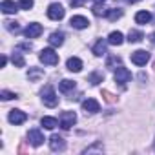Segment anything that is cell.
<instances>
[{"label":"cell","instance_id":"d4e9b609","mask_svg":"<svg viewBox=\"0 0 155 155\" xmlns=\"http://www.w3.org/2000/svg\"><path fill=\"white\" fill-rule=\"evenodd\" d=\"M11 62H13L17 68H24V66H26V60H24V57H22L20 53H13V55H11Z\"/></svg>","mask_w":155,"mask_h":155},{"label":"cell","instance_id":"d6a6232c","mask_svg":"<svg viewBox=\"0 0 155 155\" xmlns=\"http://www.w3.org/2000/svg\"><path fill=\"white\" fill-rule=\"evenodd\" d=\"M6 64H8V57H4V55H2V58H0V68H4Z\"/></svg>","mask_w":155,"mask_h":155},{"label":"cell","instance_id":"3957f363","mask_svg":"<svg viewBox=\"0 0 155 155\" xmlns=\"http://www.w3.org/2000/svg\"><path fill=\"white\" fill-rule=\"evenodd\" d=\"M58 122H60L62 130H69L77 122V113L75 111H62L60 117H58Z\"/></svg>","mask_w":155,"mask_h":155},{"label":"cell","instance_id":"2e32d148","mask_svg":"<svg viewBox=\"0 0 155 155\" xmlns=\"http://www.w3.org/2000/svg\"><path fill=\"white\" fill-rule=\"evenodd\" d=\"M108 42H110L111 46H120V44L124 42V35H122L120 31H111L110 37H108Z\"/></svg>","mask_w":155,"mask_h":155},{"label":"cell","instance_id":"1f68e13d","mask_svg":"<svg viewBox=\"0 0 155 155\" xmlns=\"http://www.w3.org/2000/svg\"><path fill=\"white\" fill-rule=\"evenodd\" d=\"M95 150H102V146H101V144H95V146H91V148L84 150V153H91V151H95Z\"/></svg>","mask_w":155,"mask_h":155},{"label":"cell","instance_id":"277c9868","mask_svg":"<svg viewBox=\"0 0 155 155\" xmlns=\"http://www.w3.org/2000/svg\"><path fill=\"white\" fill-rule=\"evenodd\" d=\"M113 79H115V82L117 84H120V86H126L130 81H131V73H130V69H126V68H117L115 69V77H113Z\"/></svg>","mask_w":155,"mask_h":155},{"label":"cell","instance_id":"d6986e66","mask_svg":"<svg viewBox=\"0 0 155 155\" xmlns=\"http://www.w3.org/2000/svg\"><path fill=\"white\" fill-rule=\"evenodd\" d=\"M122 66V60H120V57H117V55H113V57H110L108 60H106V68L108 69H117V68H120Z\"/></svg>","mask_w":155,"mask_h":155},{"label":"cell","instance_id":"e0dca14e","mask_svg":"<svg viewBox=\"0 0 155 155\" xmlns=\"http://www.w3.org/2000/svg\"><path fill=\"white\" fill-rule=\"evenodd\" d=\"M108 44H110L108 40H102V38H101V40H99V42L93 46V55H97V57H102V55L106 53V46H108Z\"/></svg>","mask_w":155,"mask_h":155},{"label":"cell","instance_id":"9c48e42d","mask_svg":"<svg viewBox=\"0 0 155 155\" xmlns=\"http://www.w3.org/2000/svg\"><path fill=\"white\" fill-rule=\"evenodd\" d=\"M49 148L53 151H64L66 150V140L60 137V135H51L49 139Z\"/></svg>","mask_w":155,"mask_h":155},{"label":"cell","instance_id":"4dcf8cb0","mask_svg":"<svg viewBox=\"0 0 155 155\" xmlns=\"http://www.w3.org/2000/svg\"><path fill=\"white\" fill-rule=\"evenodd\" d=\"M84 2H86V0H69V4H71L73 8H81Z\"/></svg>","mask_w":155,"mask_h":155},{"label":"cell","instance_id":"603a6c76","mask_svg":"<svg viewBox=\"0 0 155 155\" xmlns=\"http://www.w3.org/2000/svg\"><path fill=\"white\" fill-rule=\"evenodd\" d=\"M58 90H60L62 93H68V91L75 90V82H73V81H68V79H64V81L58 84Z\"/></svg>","mask_w":155,"mask_h":155},{"label":"cell","instance_id":"836d02e7","mask_svg":"<svg viewBox=\"0 0 155 155\" xmlns=\"http://www.w3.org/2000/svg\"><path fill=\"white\" fill-rule=\"evenodd\" d=\"M18 48H22V49H31V44H20Z\"/></svg>","mask_w":155,"mask_h":155},{"label":"cell","instance_id":"ba28073f","mask_svg":"<svg viewBox=\"0 0 155 155\" xmlns=\"http://www.w3.org/2000/svg\"><path fill=\"white\" fill-rule=\"evenodd\" d=\"M8 119H9V122L11 124H22V122H26V119H28V115L22 111V110H11L9 111V115H8Z\"/></svg>","mask_w":155,"mask_h":155},{"label":"cell","instance_id":"5bb4252c","mask_svg":"<svg viewBox=\"0 0 155 155\" xmlns=\"http://www.w3.org/2000/svg\"><path fill=\"white\" fill-rule=\"evenodd\" d=\"M18 4H15L13 2V0H4V2L2 4H0V9H2L6 15H13V13H17L18 11Z\"/></svg>","mask_w":155,"mask_h":155},{"label":"cell","instance_id":"d590c367","mask_svg":"<svg viewBox=\"0 0 155 155\" xmlns=\"http://www.w3.org/2000/svg\"><path fill=\"white\" fill-rule=\"evenodd\" d=\"M124 2H128V4H135V2H139V0H124Z\"/></svg>","mask_w":155,"mask_h":155},{"label":"cell","instance_id":"f1b7e54d","mask_svg":"<svg viewBox=\"0 0 155 155\" xmlns=\"http://www.w3.org/2000/svg\"><path fill=\"white\" fill-rule=\"evenodd\" d=\"M0 99H2V101H11V99H17V95L13 91L4 90V91H0Z\"/></svg>","mask_w":155,"mask_h":155},{"label":"cell","instance_id":"83f0119b","mask_svg":"<svg viewBox=\"0 0 155 155\" xmlns=\"http://www.w3.org/2000/svg\"><path fill=\"white\" fill-rule=\"evenodd\" d=\"M4 26H6V29H9L11 33H18V31H20V28H18V24H17V22L6 20V22H4Z\"/></svg>","mask_w":155,"mask_h":155},{"label":"cell","instance_id":"5b68a950","mask_svg":"<svg viewBox=\"0 0 155 155\" xmlns=\"http://www.w3.org/2000/svg\"><path fill=\"white\" fill-rule=\"evenodd\" d=\"M64 15H66V11H64V8L60 6V4H49V8H48V17L51 18V20H62L64 18Z\"/></svg>","mask_w":155,"mask_h":155},{"label":"cell","instance_id":"4fadbf2b","mask_svg":"<svg viewBox=\"0 0 155 155\" xmlns=\"http://www.w3.org/2000/svg\"><path fill=\"white\" fill-rule=\"evenodd\" d=\"M66 68H68L69 71H73V73H79V71L82 69V60H81L79 57H69L68 62H66Z\"/></svg>","mask_w":155,"mask_h":155},{"label":"cell","instance_id":"4316f807","mask_svg":"<svg viewBox=\"0 0 155 155\" xmlns=\"http://www.w3.org/2000/svg\"><path fill=\"white\" fill-rule=\"evenodd\" d=\"M106 13H108V9H106L102 4H95V8H93V15H97V17H106Z\"/></svg>","mask_w":155,"mask_h":155},{"label":"cell","instance_id":"ac0fdd59","mask_svg":"<svg viewBox=\"0 0 155 155\" xmlns=\"http://www.w3.org/2000/svg\"><path fill=\"white\" fill-rule=\"evenodd\" d=\"M40 124L46 128V130H55L60 122L55 119V117H42V120H40Z\"/></svg>","mask_w":155,"mask_h":155},{"label":"cell","instance_id":"74e56055","mask_svg":"<svg viewBox=\"0 0 155 155\" xmlns=\"http://www.w3.org/2000/svg\"><path fill=\"white\" fill-rule=\"evenodd\" d=\"M153 148H155V142H153Z\"/></svg>","mask_w":155,"mask_h":155},{"label":"cell","instance_id":"8fae6325","mask_svg":"<svg viewBox=\"0 0 155 155\" xmlns=\"http://www.w3.org/2000/svg\"><path fill=\"white\" fill-rule=\"evenodd\" d=\"M24 35H26L28 38H37V37L42 35V26L37 24V22H33V24H29V26L24 29Z\"/></svg>","mask_w":155,"mask_h":155},{"label":"cell","instance_id":"8d00e7d4","mask_svg":"<svg viewBox=\"0 0 155 155\" xmlns=\"http://www.w3.org/2000/svg\"><path fill=\"white\" fill-rule=\"evenodd\" d=\"M93 2H95V4H104L106 0H93Z\"/></svg>","mask_w":155,"mask_h":155},{"label":"cell","instance_id":"7a4b0ae2","mask_svg":"<svg viewBox=\"0 0 155 155\" xmlns=\"http://www.w3.org/2000/svg\"><path fill=\"white\" fill-rule=\"evenodd\" d=\"M38 58H40V62L46 64V66H55V64H58V55H57L55 49H51V48L42 49L40 55H38Z\"/></svg>","mask_w":155,"mask_h":155},{"label":"cell","instance_id":"e575fe53","mask_svg":"<svg viewBox=\"0 0 155 155\" xmlns=\"http://www.w3.org/2000/svg\"><path fill=\"white\" fill-rule=\"evenodd\" d=\"M150 40H151V42L155 44V33H151V35H150Z\"/></svg>","mask_w":155,"mask_h":155},{"label":"cell","instance_id":"30bf717a","mask_svg":"<svg viewBox=\"0 0 155 155\" xmlns=\"http://www.w3.org/2000/svg\"><path fill=\"white\" fill-rule=\"evenodd\" d=\"M69 24H71L75 29H86V28L90 26V20H88L86 17H82V15H75V17H71Z\"/></svg>","mask_w":155,"mask_h":155},{"label":"cell","instance_id":"cb8c5ba5","mask_svg":"<svg viewBox=\"0 0 155 155\" xmlns=\"http://www.w3.org/2000/svg\"><path fill=\"white\" fill-rule=\"evenodd\" d=\"M88 81L93 84V86H97V84H101V82H104V75L102 73H99V71H93L90 77H88Z\"/></svg>","mask_w":155,"mask_h":155},{"label":"cell","instance_id":"7402d4cb","mask_svg":"<svg viewBox=\"0 0 155 155\" xmlns=\"http://www.w3.org/2000/svg\"><path fill=\"white\" fill-rule=\"evenodd\" d=\"M144 38V35L140 33V31H137V29H131L130 33H128V42L130 44H137V42H140Z\"/></svg>","mask_w":155,"mask_h":155},{"label":"cell","instance_id":"f546056e","mask_svg":"<svg viewBox=\"0 0 155 155\" xmlns=\"http://www.w3.org/2000/svg\"><path fill=\"white\" fill-rule=\"evenodd\" d=\"M33 0H18V6H20V9H31L33 8Z\"/></svg>","mask_w":155,"mask_h":155},{"label":"cell","instance_id":"484cf974","mask_svg":"<svg viewBox=\"0 0 155 155\" xmlns=\"http://www.w3.org/2000/svg\"><path fill=\"white\" fill-rule=\"evenodd\" d=\"M106 17H108L110 20H117V18H120V17H122V9H108Z\"/></svg>","mask_w":155,"mask_h":155},{"label":"cell","instance_id":"8992f818","mask_svg":"<svg viewBox=\"0 0 155 155\" xmlns=\"http://www.w3.org/2000/svg\"><path fill=\"white\" fill-rule=\"evenodd\" d=\"M150 60V53L144 51V49H137L131 53V62L137 64V66H146V62Z\"/></svg>","mask_w":155,"mask_h":155},{"label":"cell","instance_id":"52a82bcc","mask_svg":"<svg viewBox=\"0 0 155 155\" xmlns=\"http://www.w3.org/2000/svg\"><path fill=\"white\" fill-rule=\"evenodd\" d=\"M28 140H29V144H31V146H35V148H37V146H40L46 139H44V135H42V131H40V130H29V131H28Z\"/></svg>","mask_w":155,"mask_h":155},{"label":"cell","instance_id":"ffe728a7","mask_svg":"<svg viewBox=\"0 0 155 155\" xmlns=\"http://www.w3.org/2000/svg\"><path fill=\"white\" fill-rule=\"evenodd\" d=\"M40 77H44V69H40V68H29V71H28V79L29 81H38Z\"/></svg>","mask_w":155,"mask_h":155},{"label":"cell","instance_id":"6da1fadb","mask_svg":"<svg viewBox=\"0 0 155 155\" xmlns=\"http://www.w3.org/2000/svg\"><path fill=\"white\" fill-rule=\"evenodd\" d=\"M40 97H42V102H44L48 108H55V106L58 104V97H57V93H55L53 86H49V84H46V86L42 88Z\"/></svg>","mask_w":155,"mask_h":155},{"label":"cell","instance_id":"9a60e30c","mask_svg":"<svg viewBox=\"0 0 155 155\" xmlns=\"http://www.w3.org/2000/svg\"><path fill=\"white\" fill-rule=\"evenodd\" d=\"M64 37H66V35H64L62 31H53V33L49 35L48 40H49V44H51L53 48H58V46L64 44Z\"/></svg>","mask_w":155,"mask_h":155},{"label":"cell","instance_id":"44dd1931","mask_svg":"<svg viewBox=\"0 0 155 155\" xmlns=\"http://www.w3.org/2000/svg\"><path fill=\"white\" fill-rule=\"evenodd\" d=\"M150 20H151V13L150 11H139L135 15V22L137 24H148Z\"/></svg>","mask_w":155,"mask_h":155},{"label":"cell","instance_id":"7c38bea8","mask_svg":"<svg viewBox=\"0 0 155 155\" xmlns=\"http://www.w3.org/2000/svg\"><path fill=\"white\" fill-rule=\"evenodd\" d=\"M82 110L86 113H97V111H101V104L95 99H86V101H82Z\"/></svg>","mask_w":155,"mask_h":155}]
</instances>
